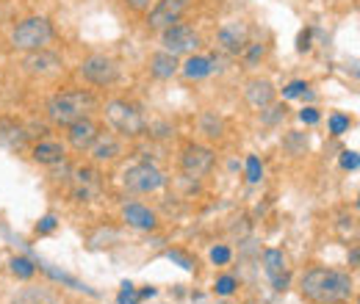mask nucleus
I'll return each mask as SVG.
<instances>
[{
    "label": "nucleus",
    "instance_id": "nucleus-1",
    "mask_svg": "<svg viewBox=\"0 0 360 304\" xmlns=\"http://www.w3.org/2000/svg\"><path fill=\"white\" fill-rule=\"evenodd\" d=\"M302 293L314 304H347L355 296V282L335 268H311L302 277Z\"/></svg>",
    "mask_w": 360,
    "mask_h": 304
},
{
    "label": "nucleus",
    "instance_id": "nucleus-2",
    "mask_svg": "<svg viewBox=\"0 0 360 304\" xmlns=\"http://www.w3.org/2000/svg\"><path fill=\"white\" fill-rule=\"evenodd\" d=\"M94 105L97 103H94V97L89 91H61L47 103V117H50V122L67 128V125L89 117L94 111Z\"/></svg>",
    "mask_w": 360,
    "mask_h": 304
},
{
    "label": "nucleus",
    "instance_id": "nucleus-3",
    "mask_svg": "<svg viewBox=\"0 0 360 304\" xmlns=\"http://www.w3.org/2000/svg\"><path fill=\"white\" fill-rule=\"evenodd\" d=\"M53 37H56V31H53V25H50L47 17H28V20H22V22L14 28L11 44H14L17 50L34 53V50H45L47 44L53 42Z\"/></svg>",
    "mask_w": 360,
    "mask_h": 304
},
{
    "label": "nucleus",
    "instance_id": "nucleus-4",
    "mask_svg": "<svg viewBox=\"0 0 360 304\" xmlns=\"http://www.w3.org/2000/svg\"><path fill=\"white\" fill-rule=\"evenodd\" d=\"M105 117L117 131L125 133V136H141L147 131V122H144L141 111L131 103H125V100H111L105 105Z\"/></svg>",
    "mask_w": 360,
    "mask_h": 304
},
{
    "label": "nucleus",
    "instance_id": "nucleus-5",
    "mask_svg": "<svg viewBox=\"0 0 360 304\" xmlns=\"http://www.w3.org/2000/svg\"><path fill=\"white\" fill-rule=\"evenodd\" d=\"M125 188L128 191H134V194H150V191H158L164 183H167V177L158 172L153 164H136L131 166L128 172H125Z\"/></svg>",
    "mask_w": 360,
    "mask_h": 304
},
{
    "label": "nucleus",
    "instance_id": "nucleus-6",
    "mask_svg": "<svg viewBox=\"0 0 360 304\" xmlns=\"http://www.w3.org/2000/svg\"><path fill=\"white\" fill-rule=\"evenodd\" d=\"M81 75L94 84V86H111L117 78H120V67L117 61H111L108 55H89L84 64H81Z\"/></svg>",
    "mask_w": 360,
    "mask_h": 304
},
{
    "label": "nucleus",
    "instance_id": "nucleus-7",
    "mask_svg": "<svg viewBox=\"0 0 360 304\" xmlns=\"http://www.w3.org/2000/svg\"><path fill=\"white\" fill-rule=\"evenodd\" d=\"M188 6H191V0H158L155 8L147 14V25L153 31H164V28L180 22V17L188 11Z\"/></svg>",
    "mask_w": 360,
    "mask_h": 304
},
{
    "label": "nucleus",
    "instance_id": "nucleus-8",
    "mask_svg": "<svg viewBox=\"0 0 360 304\" xmlns=\"http://www.w3.org/2000/svg\"><path fill=\"white\" fill-rule=\"evenodd\" d=\"M214 161H217V158H214V150L191 144V147L183 150L180 166H183V172L188 174V177H205V174L214 169Z\"/></svg>",
    "mask_w": 360,
    "mask_h": 304
},
{
    "label": "nucleus",
    "instance_id": "nucleus-9",
    "mask_svg": "<svg viewBox=\"0 0 360 304\" xmlns=\"http://www.w3.org/2000/svg\"><path fill=\"white\" fill-rule=\"evenodd\" d=\"M164 47H167V53H172V55L191 53V50H197V47H200V37H197V31H194V28L175 22V25L164 28Z\"/></svg>",
    "mask_w": 360,
    "mask_h": 304
},
{
    "label": "nucleus",
    "instance_id": "nucleus-10",
    "mask_svg": "<svg viewBox=\"0 0 360 304\" xmlns=\"http://www.w3.org/2000/svg\"><path fill=\"white\" fill-rule=\"evenodd\" d=\"M217 42L225 53H244V47L250 44V28L244 22H227L219 28Z\"/></svg>",
    "mask_w": 360,
    "mask_h": 304
},
{
    "label": "nucleus",
    "instance_id": "nucleus-11",
    "mask_svg": "<svg viewBox=\"0 0 360 304\" xmlns=\"http://www.w3.org/2000/svg\"><path fill=\"white\" fill-rule=\"evenodd\" d=\"M72 194L78 202H89L100 194V174L94 169H78L72 177Z\"/></svg>",
    "mask_w": 360,
    "mask_h": 304
},
{
    "label": "nucleus",
    "instance_id": "nucleus-12",
    "mask_svg": "<svg viewBox=\"0 0 360 304\" xmlns=\"http://www.w3.org/2000/svg\"><path fill=\"white\" fill-rule=\"evenodd\" d=\"M67 138H70V144L75 147V150H89L91 144H94V138L100 136L97 131V125L91 122L89 117H84V119H78V122H72V125H67Z\"/></svg>",
    "mask_w": 360,
    "mask_h": 304
},
{
    "label": "nucleus",
    "instance_id": "nucleus-13",
    "mask_svg": "<svg viewBox=\"0 0 360 304\" xmlns=\"http://www.w3.org/2000/svg\"><path fill=\"white\" fill-rule=\"evenodd\" d=\"M25 141H28V133H25V128L17 119H8V117L0 119V147H6V150H22Z\"/></svg>",
    "mask_w": 360,
    "mask_h": 304
},
{
    "label": "nucleus",
    "instance_id": "nucleus-14",
    "mask_svg": "<svg viewBox=\"0 0 360 304\" xmlns=\"http://www.w3.org/2000/svg\"><path fill=\"white\" fill-rule=\"evenodd\" d=\"M264 265H266V274H269V279L274 282V288H277V291H285L288 274H285V258H283V252L266 249V252H264Z\"/></svg>",
    "mask_w": 360,
    "mask_h": 304
},
{
    "label": "nucleus",
    "instance_id": "nucleus-15",
    "mask_svg": "<svg viewBox=\"0 0 360 304\" xmlns=\"http://www.w3.org/2000/svg\"><path fill=\"white\" fill-rule=\"evenodd\" d=\"M244 97H247V103L252 108L264 111V108H269L271 100H274V86H271L269 81H250L247 88H244Z\"/></svg>",
    "mask_w": 360,
    "mask_h": 304
},
{
    "label": "nucleus",
    "instance_id": "nucleus-16",
    "mask_svg": "<svg viewBox=\"0 0 360 304\" xmlns=\"http://www.w3.org/2000/svg\"><path fill=\"white\" fill-rule=\"evenodd\" d=\"M180 70L178 64V55H172V53H155L153 58H150V72H153V78H161V81H167V78H172L175 72Z\"/></svg>",
    "mask_w": 360,
    "mask_h": 304
},
{
    "label": "nucleus",
    "instance_id": "nucleus-17",
    "mask_svg": "<svg viewBox=\"0 0 360 304\" xmlns=\"http://www.w3.org/2000/svg\"><path fill=\"white\" fill-rule=\"evenodd\" d=\"M64 147L58 144V141H39L37 147H34V161L37 164H42V166H56V164H61L64 161Z\"/></svg>",
    "mask_w": 360,
    "mask_h": 304
},
{
    "label": "nucleus",
    "instance_id": "nucleus-18",
    "mask_svg": "<svg viewBox=\"0 0 360 304\" xmlns=\"http://www.w3.org/2000/svg\"><path fill=\"white\" fill-rule=\"evenodd\" d=\"M25 67H28V72L50 75V72H56V70L61 67V61H58V55H53V53L34 50V55H28V58H25Z\"/></svg>",
    "mask_w": 360,
    "mask_h": 304
},
{
    "label": "nucleus",
    "instance_id": "nucleus-19",
    "mask_svg": "<svg viewBox=\"0 0 360 304\" xmlns=\"http://www.w3.org/2000/svg\"><path fill=\"white\" fill-rule=\"evenodd\" d=\"M125 221H128L131 227H136V230H153V227L158 224V221H155V213H153L150 208L136 205V202L125 205Z\"/></svg>",
    "mask_w": 360,
    "mask_h": 304
},
{
    "label": "nucleus",
    "instance_id": "nucleus-20",
    "mask_svg": "<svg viewBox=\"0 0 360 304\" xmlns=\"http://www.w3.org/2000/svg\"><path fill=\"white\" fill-rule=\"evenodd\" d=\"M89 150L94 155V161H114L122 152V147H120V141L114 136H97Z\"/></svg>",
    "mask_w": 360,
    "mask_h": 304
},
{
    "label": "nucleus",
    "instance_id": "nucleus-21",
    "mask_svg": "<svg viewBox=\"0 0 360 304\" xmlns=\"http://www.w3.org/2000/svg\"><path fill=\"white\" fill-rule=\"evenodd\" d=\"M214 70H217V58H202V55H191V58L183 64V72H186V78H191V81H200V78L211 75Z\"/></svg>",
    "mask_w": 360,
    "mask_h": 304
},
{
    "label": "nucleus",
    "instance_id": "nucleus-22",
    "mask_svg": "<svg viewBox=\"0 0 360 304\" xmlns=\"http://www.w3.org/2000/svg\"><path fill=\"white\" fill-rule=\"evenodd\" d=\"M11 304H61V299L56 293L45 291V288H25L14 296Z\"/></svg>",
    "mask_w": 360,
    "mask_h": 304
},
{
    "label": "nucleus",
    "instance_id": "nucleus-23",
    "mask_svg": "<svg viewBox=\"0 0 360 304\" xmlns=\"http://www.w3.org/2000/svg\"><path fill=\"white\" fill-rule=\"evenodd\" d=\"M283 147H285L291 155H302V152L308 150V136H305V133L291 131L285 138H283Z\"/></svg>",
    "mask_w": 360,
    "mask_h": 304
},
{
    "label": "nucleus",
    "instance_id": "nucleus-24",
    "mask_svg": "<svg viewBox=\"0 0 360 304\" xmlns=\"http://www.w3.org/2000/svg\"><path fill=\"white\" fill-rule=\"evenodd\" d=\"M200 128H202V133H205L208 138H219V136H222V119H219L217 114H202Z\"/></svg>",
    "mask_w": 360,
    "mask_h": 304
},
{
    "label": "nucleus",
    "instance_id": "nucleus-25",
    "mask_svg": "<svg viewBox=\"0 0 360 304\" xmlns=\"http://www.w3.org/2000/svg\"><path fill=\"white\" fill-rule=\"evenodd\" d=\"M11 271H14V277H20V279H31L34 277V263L28 260V258H14L11 260Z\"/></svg>",
    "mask_w": 360,
    "mask_h": 304
},
{
    "label": "nucleus",
    "instance_id": "nucleus-26",
    "mask_svg": "<svg viewBox=\"0 0 360 304\" xmlns=\"http://www.w3.org/2000/svg\"><path fill=\"white\" fill-rule=\"evenodd\" d=\"M264 53H266L264 44H247V47H244V58H247V64H258V61L264 58Z\"/></svg>",
    "mask_w": 360,
    "mask_h": 304
},
{
    "label": "nucleus",
    "instance_id": "nucleus-27",
    "mask_svg": "<svg viewBox=\"0 0 360 304\" xmlns=\"http://www.w3.org/2000/svg\"><path fill=\"white\" fill-rule=\"evenodd\" d=\"M330 131H333V136L347 133L349 131V119H347L344 114H333V117H330Z\"/></svg>",
    "mask_w": 360,
    "mask_h": 304
},
{
    "label": "nucleus",
    "instance_id": "nucleus-28",
    "mask_svg": "<svg viewBox=\"0 0 360 304\" xmlns=\"http://www.w3.org/2000/svg\"><path fill=\"white\" fill-rule=\"evenodd\" d=\"M261 172H264V169H261V161H258L255 155H250V158H247V180H250V183H258V180H261Z\"/></svg>",
    "mask_w": 360,
    "mask_h": 304
},
{
    "label": "nucleus",
    "instance_id": "nucleus-29",
    "mask_svg": "<svg viewBox=\"0 0 360 304\" xmlns=\"http://www.w3.org/2000/svg\"><path fill=\"white\" fill-rule=\"evenodd\" d=\"M305 88H308V84L305 81H294V84H288V86L283 88V97H300V94H305Z\"/></svg>",
    "mask_w": 360,
    "mask_h": 304
},
{
    "label": "nucleus",
    "instance_id": "nucleus-30",
    "mask_svg": "<svg viewBox=\"0 0 360 304\" xmlns=\"http://www.w3.org/2000/svg\"><path fill=\"white\" fill-rule=\"evenodd\" d=\"M233 291H236V279H233V277H219V282H217V293L230 296Z\"/></svg>",
    "mask_w": 360,
    "mask_h": 304
},
{
    "label": "nucleus",
    "instance_id": "nucleus-31",
    "mask_svg": "<svg viewBox=\"0 0 360 304\" xmlns=\"http://www.w3.org/2000/svg\"><path fill=\"white\" fill-rule=\"evenodd\" d=\"M120 304H139V293L134 291V285H122V293H120Z\"/></svg>",
    "mask_w": 360,
    "mask_h": 304
},
{
    "label": "nucleus",
    "instance_id": "nucleus-32",
    "mask_svg": "<svg viewBox=\"0 0 360 304\" xmlns=\"http://www.w3.org/2000/svg\"><path fill=\"white\" fill-rule=\"evenodd\" d=\"M269 111L271 114H264V122H266V125H274L277 119H283V117H285V105H271Z\"/></svg>",
    "mask_w": 360,
    "mask_h": 304
},
{
    "label": "nucleus",
    "instance_id": "nucleus-33",
    "mask_svg": "<svg viewBox=\"0 0 360 304\" xmlns=\"http://www.w3.org/2000/svg\"><path fill=\"white\" fill-rule=\"evenodd\" d=\"M211 260L217 263V265H225L230 260V249L227 246H217V249H211Z\"/></svg>",
    "mask_w": 360,
    "mask_h": 304
},
{
    "label": "nucleus",
    "instance_id": "nucleus-34",
    "mask_svg": "<svg viewBox=\"0 0 360 304\" xmlns=\"http://www.w3.org/2000/svg\"><path fill=\"white\" fill-rule=\"evenodd\" d=\"M341 166L344 169H358V152H344L341 155Z\"/></svg>",
    "mask_w": 360,
    "mask_h": 304
},
{
    "label": "nucleus",
    "instance_id": "nucleus-35",
    "mask_svg": "<svg viewBox=\"0 0 360 304\" xmlns=\"http://www.w3.org/2000/svg\"><path fill=\"white\" fill-rule=\"evenodd\" d=\"M300 119H302L305 125H316V122H319V111H316V108H305V111L300 114Z\"/></svg>",
    "mask_w": 360,
    "mask_h": 304
},
{
    "label": "nucleus",
    "instance_id": "nucleus-36",
    "mask_svg": "<svg viewBox=\"0 0 360 304\" xmlns=\"http://www.w3.org/2000/svg\"><path fill=\"white\" fill-rule=\"evenodd\" d=\"M53 227H56V218H53V216H45V218H42V224H39L37 230H39V232H50Z\"/></svg>",
    "mask_w": 360,
    "mask_h": 304
},
{
    "label": "nucleus",
    "instance_id": "nucleus-37",
    "mask_svg": "<svg viewBox=\"0 0 360 304\" xmlns=\"http://www.w3.org/2000/svg\"><path fill=\"white\" fill-rule=\"evenodd\" d=\"M169 258H175V260H178L180 265H183V268H186V271H191V268H194V263L188 260V258H183V255H180V252H172V255H169Z\"/></svg>",
    "mask_w": 360,
    "mask_h": 304
},
{
    "label": "nucleus",
    "instance_id": "nucleus-38",
    "mask_svg": "<svg viewBox=\"0 0 360 304\" xmlns=\"http://www.w3.org/2000/svg\"><path fill=\"white\" fill-rule=\"evenodd\" d=\"M311 31H305V34H302V37H300V50H302V53H305V50H308V47H311Z\"/></svg>",
    "mask_w": 360,
    "mask_h": 304
},
{
    "label": "nucleus",
    "instance_id": "nucleus-39",
    "mask_svg": "<svg viewBox=\"0 0 360 304\" xmlns=\"http://www.w3.org/2000/svg\"><path fill=\"white\" fill-rule=\"evenodd\" d=\"M128 6H134V8L141 11V8H147V6H150V0H128Z\"/></svg>",
    "mask_w": 360,
    "mask_h": 304
},
{
    "label": "nucleus",
    "instance_id": "nucleus-40",
    "mask_svg": "<svg viewBox=\"0 0 360 304\" xmlns=\"http://www.w3.org/2000/svg\"><path fill=\"white\" fill-rule=\"evenodd\" d=\"M358 260H360V255H358V246H352V252H349V263H352V265H358Z\"/></svg>",
    "mask_w": 360,
    "mask_h": 304
}]
</instances>
